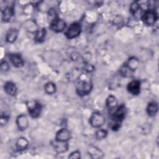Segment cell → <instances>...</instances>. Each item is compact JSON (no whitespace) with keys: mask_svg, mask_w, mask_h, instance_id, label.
I'll list each match as a JSON object with an SVG mask.
<instances>
[{"mask_svg":"<svg viewBox=\"0 0 159 159\" xmlns=\"http://www.w3.org/2000/svg\"><path fill=\"white\" fill-rule=\"evenodd\" d=\"M52 145L53 146L54 150L59 153H64L68 150V144L67 142H60L55 140L52 142Z\"/></svg>","mask_w":159,"mask_h":159,"instance_id":"obj_9","label":"cell"},{"mask_svg":"<svg viewBox=\"0 0 159 159\" xmlns=\"http://www.w3.org/2000/svg\"><path fill=\"white\" fill-rule=\"evenodd\" d=\"M27 107L29 114L33 118H37L40 116L42 108V105L37 101L30 102L27 104Z\"/></svg>","mask_w":159,"mask_h":159,"instance_id":"obj_6","label":"cell"},{"mask_svg":"<svg viewBox=\"0 0 159 159\" xmlns=\"http://www.w3.org/2000/svg\"><path fill=\"white\" fill-rule=\"evenodd\" d=\"M120 74L121 76L124 77H129L132 75L133 72L132 70H130L125 64L120 68Z\"/></svg>","mask_w":159,"mask_h":159,"instance_id":"obj_22","label":"cell"},{"mask_svg":"<svg viewBox=\"0 0 159 159\" xmlns=\"http://www.w3.org/2000/svg\"><path fill=\"white\" fill-rule=\"evenodd\" d=\"M9 68L8 63L5 61H2L1 63V70L2 71H7Z\"/></svg>","mask_w":159,"mask_h":159,"instance_id":"obj_27","label":"cell"},{"mask_svg":"<svg viewBox=\"0 0 159 159\" xmlns=\"http://www.w3.org/2000/svg\"><path fill=\"white\" fill-rule=\"evenodd\" d=\"M88 153L93 158H100L103 157V153L102 151L94 146L89 147L88 149Z\"/></svg>","mask_w":159,"mask_h":159,"instance_id":"obj_16","label":"cell"},{"mask_svg":"<svg viewBox=\"0 0 159 159\" xmlns=\"http://www.w3.org/2000/svg\"><path fill=\"white\" fill-rule=\"evenodd\" d=\"M139 60L135 57H130L125 65L132 71H134L139 66Z\"/></svg>","mask_w":159,"mask_h":159,"instance_id":"obj_19","label":"cell"},{"mask_svg":"<svg viewBox=\"0 0 159 159\" xmlns=\"http://www.w3.org/2000/svg\"><path fill=\"white\" fill-rule=\"evenodd\" d=\"M69 158H80V152L79 151H75L70 153L68 156Z\"/></svg>","mask_w":159,"mask_h":159,"instance_id":"obj_26","label":"cell"},{"mask_svg":"<svg viewBox=\"0 0 159 159\" xmlns=\"http://www.w3.org/2000/svg\"><path fill=\"white\" fill-rule=\"evenodd\" d=\"M89 123L93 127L99 128L104 124L105 117L99 112H94L89 118Z\"/></svg>","mask_w":159,"mask_h":159,"instance_id":"obj_5","label":"cell"},{"mask_svg":"<svg viewBox=\"0 0 159 159\" xmlns=\"http://www.w3.org/2000/svg\"><path fill=\"white\" fill-rule=\"evenodd\" d=\"M140 7L139 4L137 3V2H134L130 6V11L131 13L134 15H137V13L140 11Z\"/></svg>","mask_w":159,"mask_h":159,"instance_id":"obj_24","label":"cell"},{"mask_svg":"<svg viewBox=\"0 0 159 159\" xmlns=\"http://www.w3.org/2000/svg\"><path fill=\"white\" fill-rule=\"evenodd\" d=\"M127 114V109L124 104L116 108L111 114V119L114 122L119 123L124 119Z\"/></svg>","mask_w":159,"mask_h":159,"instance_id":"obj_2","label":"cell"},{"mask_svg":"<svg viewBox=\"0 0 159 159\" xmlns=\"http://www.w3.org/2000/svg\"><path fill=\"white\" fill-rule=\"evenodd\" d=\"M18 36V31L15 28L10 29L6 35V40L7 42L12 43L16 41Z\"/></svg>","mask_w":159,"mask_h":159,"instance_id":"obj_14","label":"cell"},{"mask_svg":"<svg viewBox=\"0 0 159 159\" xmlns=\"http://www.w3.org/2000/svg\"><path fill=\"white\" fill-rule=\"evenodd\" d=\"M127 91L133 95H137L140 91V82L138 80L130 81L127 87Z\"/></svg>","mask_w":159,"mask_h":159,"instance_id":"obj_10","label":"cell"},{"mask_svg":"<svg viewBox=\"0 0 159 159\" xmlns=\"http://www.w3.org/2000/svg\"><path fill=\"white\" fill-rule=\"evenodd\" d=\"M14 15V9L12 7H6L2 11V19L4 22L9 21Z\"/></svg>","mask_w":159,"mask_h":159,"instance_id":"obj_17","label":"cell"},{"mask_svg":"<svg viewBox=\"0 0 159 159\" xmlns=\"http://www.w3.org/2000/svg\"><path fill=\"white\" fill-rule=\"evenodd\" d=\"M81 30V27L80 24L78 22H74L68 27L65 32V35L68 39H71L78 37L80 35Z\"/></svg>","mask_w":159,"mask_h":159,"instance_id":"obj_4","label":"cell"},{"mask_svg":"<svg viewBox=\"0 0 159 159\" xmlns=\"http://www.w3.org/2000/svg\"><path fill=\"white\" fill-rule=\"evenodd\" d=\"M9 58L11 63L16 67L19 68L22 66L24 65V61L19 54L11 53L9 55Z\"/></svg>","mask_w":159,"mask_h":159,"instance_id":"obj_12","label":"cell"},{"mask_svg":"<svg viewBox=\"0 0 159 159\" xmlns=\"http://www.w3.org/2000/svg\"><path fill=\"white\" fill-rule=\"evenodd\" d=\"M106 106L110 112L114 111L117 106V100L116 98L112 95H110L106 99Z\"/></svg>","mask_w":159,"mask_h":159,"instance_id":"obj_13","label":"cell"},{"mask_svg":"<svg viewBox=\"0 0 159 159\" xmlns=\"http://www.w3.org/2000/svg\"><path fill=\"white\" fill-rule=\"evenodd\" d=\"M7 120H8V117L7 116H1V119H0V122H1V125L6 124L7 123Z\"/></svg>","mask_w":159,"mask_h":159,"instance_id":"obj_28","label":"cell"},{"mask_svg":"<svg viewBox=\"0 0 159 159\" xmlns=\"http://www.w3.org/2000/svg\"><path fill=\"white\" fill-rule=\"evenodd\" d=\"M46 35V30L44 28L37 30L35 34V40L37 42H42L43 41Z\"/></svg>","mask_w":159,"mask_h":159,"instance_id":"obj_21","label":"cell"},{"mask_svg":"<svg viewBox=\"0 0 159 159\" xmlns=\"http://www.w3.org/2000/svg\"><path fill=\"white\" fill-rule=\"evenodd\" d=\"M141 19L145 25H152L157 21L158 15L153 9H149L142 13Z\"/></svg>","mask_w":159,"mask_h":159,"instance_id":"obj_1","label":"cell"},{"mask_svg":"<svg viewBox=\"0 0 159 159\" xmlns=\"http://www.w3.org/2000/svg\"><path fill=\"white\" fill-rule=\"evenodd\" d=\"M4 91L10 96H15L17 93V87L14 83L8 81L4 84Z\"/></svg>","mask_w":159,"mask_h":159,"instance_id":"obj_15","label":"cell"},{"mask_svg":"<svg viewBox=\"0 0 159 159\" xmlns=\"http://www.w3.org/2000/svg\"><path fill=\"white\" fill-rule=\"evenodd\" d=\"M71 139V132L66 128H63L56 134L55 140L60 142H68Z\"/></svg>","mask_w":159,"mask_h":159,"instance_id":"obj_8","label":"cell"},{"mask_svg":"<svg viewBox=\"0 0 159 159\" xmlns=\"http://www.w3.org/2000/svg\"><path fill=\"white\" fill-rule=\"evenodd\" d=\"M107 135V132L104 129H99L96 132V137L98 140H102L106 137Z\"/></svg>","mask_w":159,"mask_h":159,"instance_id":"obj_25","label":"cell"},{"mask_svg":"<svg viewBox=\"0 0 159 159\" xmlns=\"http://www.w3.org/2000/svg\"><path fill=\"white\" fill-rule=\"evenodd\" d=\"M44 89L45 91L48 94H52L56 91V86L55 84L52 82H48L46 83Z\"/></svg>","mask_w":159,"mask_h":159,"instance_id":"obj_23","label":"cell"},{"mask_svg":"<svg viewBox=\"0 0 159 159\" xmlns=\"http://www.w3.org/2000/svg\"><path fill=\"white\" fill-rule=\"evenodd\" d=\"M158 106L157 102L155 101L150 102L147 106V112L150 116H154L158 112Z\"/></svg>","mask_w":159,"mask_h":159,"instance_id":"obj_18","label":"cell"},{"mask_svg":"<svg viewBox=\"0 0 159 159\" xmlns=\"http://www.w3.org/2000/svg\"><path fill=\"white\" fill-rule=\"evenodd\" d=\"M66 27L65 22L59 18H57L54 20L52 21L50 24V28L52 30L55 32H62Z\"/></svg>","mask_w":159,"mask_h":159,"instance_id":"obj_7","label":"cell"},{"mask_svg":"<svg viewBox=\"0 0 159 159\" xmlns=\"http://www.w3.org/2000/svg\"><path fill=\"white\" fill-rule=\"evenodd\" d=\"M16 124L19 130H25L29 125L27 117L25 114L19 115L16 119Z\"/></svg>","mask_w":159,"mask_h":159,"instance_id":"obj_11","label":"cell"},{"mask_svg":"<svg viewBox=\"0 0 159 159\" xmlns=\"http://www.w3.org/2000/svg\"><path fill=\"white\" fill-rule=\"evenodd\" d=\"M29 145V142L25 137H20L16 142V148L18 150H24Z\"/></svg>","mask_w":159,"mask_h":159,"instance_id":"obj_20","label":"cell"},{"mask_svg":"<svg viewBox=\"0 0 159 159\" xmlns=\"http://www.w3.org/2000/svg\"><path fill=\"white\" fill-rule=\"evenodd\" d=\"M92 89V84L90 81L80 80L76 84V93L80 96L88 94Z\"/></svg>","mask_w":159,"mask_h":159,"instance_id":"obj_3","label":"cell"}]
</instances>
